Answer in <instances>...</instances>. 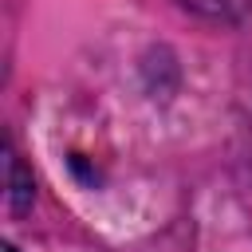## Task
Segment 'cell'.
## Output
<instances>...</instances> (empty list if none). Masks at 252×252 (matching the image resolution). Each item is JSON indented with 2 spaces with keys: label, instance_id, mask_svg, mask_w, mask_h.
Wrapping results in <instances>:
<instances>
[{
  "label": "cell",
  "instance_id": "1",
  "mask_svg": "<svg viewBox=\"0 0 252 252\" xmlns=\"http://www.w3.org/2000/svg\"><path fill=\"white\" fill-rule=\"evenodd\" d=\"M28 205H32V181H24L20 158L8 150V209H12V213H24Z\"/></svg>",
  "mask_w": 252,
  "mask_h": 252
},
{
  "label": "cell",
  "instance_id": "2",
  "mask_svg": "<svg viewBox=\"0 0 252 252\" xmlns=\"http://www.w3.org/2000/svg\"><path fill=\"white\" fill-rule=\"evenodd\" d=\"M0 252H16V248H12V244H0Z\"/></svg>",
  "mask_w": 252,
  "mask_h": 252
}]
</instances>
